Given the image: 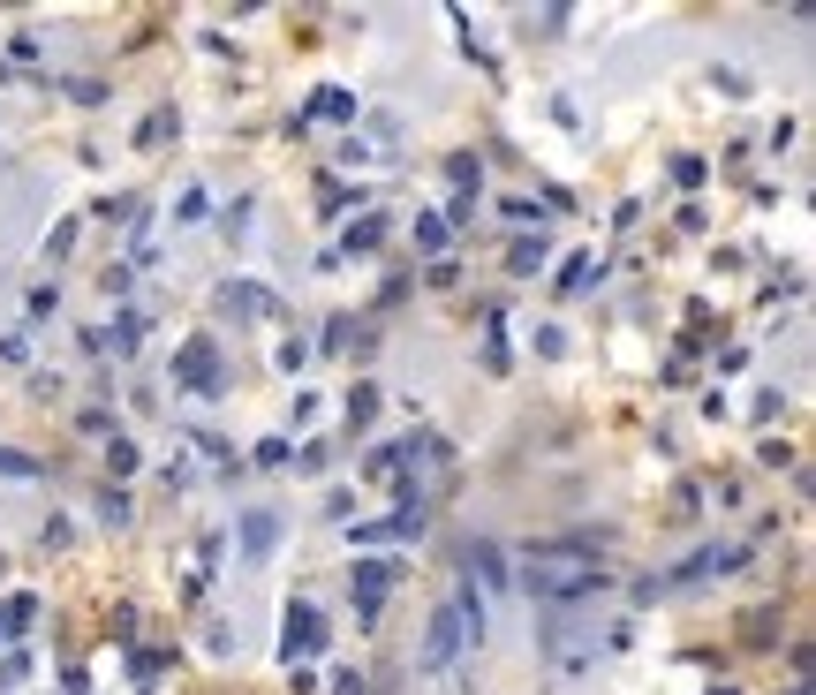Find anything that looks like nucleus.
Returning a JSON list of instances; mask_svg holds the SVG:
<instances>
[{
    "instance_id": "nucleus-1",
    "label": "nucleus",
    "mask_w": 816,
    "mask_h": 695,
    "mask_svg": "<svg viewBox=\"0 0 816 695\" xmlns=\"http://www.w3.org/2000/svg\"><path fill=\"white\" fill-rule=\"evenodd\" d=\"M522 582L537 605H582V597L605 582V560H597L590 537H567V544H529L522 560Z\"/></svg>"
},
{
    "instance_id": "nucleus-2",
    "label": "nucleus",
    "mask_w": 816,
    "mask_h": 695,
    "mask_svg": "<svg viewBox=\"0 0 816 695\" xmlns=\"http://www.w3.org/2000/svg\"><path fill=\"white\" fill-rule=\"evenodd\" d=\"M461 650H469V628H461V605L446 597V605L431 612V628H424V665H431V673H454Z\"/></svg>"
},
{
    "instance_id": "nucleus-3",
    "label": "nucleus",
    "mask_w": 816,
    "mask_h": 695,
    "mask_svg": "<svg viewBox=\"0 0 816 695\" xmlns=\"http://www.w3.org/2000/svg\"><path fill=\"white\" fill-rule=\"evenodd\" d=\"M748 560V544H703V552H688V560L665 575V590H680V582H703V575H726V567Z\"/></svg>"
},
{
    "instance_id": "nucleus-4",
    "label": "nucleus",
    "mask_w": 816,
    "mask_h": 695,
    "mask_svg": "<svg viewBox=\"0 0 816 695\" xmlns=\"http://www.w3.org/2000/svg\"><path fill=\"white\" fill-rule=\"evenodd\" d=\"M401 537H424V514H416V507L386 514V522H363V529H348V544H356V552H378V544H401Z\"/></svg>"
},
{
    "instance_id": "nucleus-5",
    "label": "nucleus",
    "mask_w": 816,
    "mask_h": 695,
    "mask_svg": "<svg viewBox=\"0 0 816 695\" xmlns=\"http://www.w3.org/2000/svg\"><path fill=\"white\" fill-rule=\"evenodd\" d=\"M174 378L197 393H220V363H212V340H189L182 356H174Z\"/></svg>"
},
{
    "instance_id": "nucleus-6",
    "label": "nucleus",
    "mask_w": 816,
    "mask_h": 695,
    "mask_svg": "<svg viewBox=\"0 0 816 695\" xmlns=\"http://www.w3.org/2000/svg\"><path fill=\"white\" fill-rule=\"evenodd\" d=\"M393 582H401V567H393V560H356V612H378Z\"/></svg>"
},
{
    "instance_id": "nucleus-7",
    "label": "nucleus",
    "mask_w": 816,
    "mask_h": 695,
    "mask_svg": "<svg viewBox=\"0 0 816 695\" xmlns=\"http://www.w3.org/2000/svg\"><path fill=\"white\" fill-rule=\"evenodd\" d=\"M318 650H325L318 605H295V612H288V658H318Z\"/></svg>"
},
{
    "instance_id": "nucleus-8",
    "label": "nucleus",
    "mask_w": 816,
    "mask_h": 695,
    "mask_svg": "<svg viewBox=\"0 0 816 695\" xmlns=\"http://www.w3.org/2000/svg\"><path fill=\"white\" fill-rule=\"evenodd\" d=\"M220 310H227V318H265L272 295L257 288V280H227V288H220Z\"/></svg>"
},
{
    "instance_id": "nucleus-9",
    "label": "nucleus",
    "mask_w": 816,
    "mask_h": 695,
    "mask_svg": "<svg viewBox=\"0 0 816 695\" xmlns=\"http://www.w3.org/2000/svg\"><path fill=\"white\" fill-rule=\"evenodd\" d=\"M272 544H280V522L272 514H242V560H272Z\"/></svg>"
},
{
    "instance_id": "nucleus-10",
    "label": "nucleus",
    "mask_w": 816,
    "mask_h": 695,
    "mask_svg": "<svg viewBox=\"0 0 816 695\" xmlns=\"http://www.w3.org/2000/svg\"><path fill=\"white\" fill-rule=\"evenodd\" d=\"M310 121H356V99H348V91H310Z\"/></svg>"
},
{
    "instance_id": "nucleus-11",
    "label": "nucleus",
    "mask_w": 816,
    "mask_h": 695,
    "mask_svg": "<svg viewBox=\"0 0 816 695\" xmlns=\"http://www.w3.org/2000/svg\"><path fill=\"white\" fill-rule=\"evenodd\" d=\"M469 582H484V590H499V582H507V567H499L492 544H476V552H469Z\"/></svg>"
},
{
    "instance_id": "nucleus-12",
    "label": "nucleus",
    "mask_w": 816,
    "mask_h": 695,
    "mask_svg": "<svg viewBox=\"0 0 816 695\" xmlns=\"http://www.w3.org/2000/svg\"><path fill=\"white\" fill-rule=\"evenodd\" d=\"M378 242H386V220L371 212V220H356L348 235H340V250H378Z\"/></svg>"
},
{
    "instance_id": "nucleus-13",
    "label": "nucleus",
    "mask_w": 816,
    "mask_h": 695,
    "mask_svg": "<svg viewBox=\"0 0 816 695\" xmlns=\"http://www.w3.org/2000/svg\"><path fill=\"white\" fill-rule=\"evenodd\" d=\"M31 620H38V605H31V597H16V605L0 612V643H8V635H23Z\"/></svg>"
},
{
    "instance_id": "nucleus-14",
    "label": "nucleus",
    "mask_w": 816,
    "mask_h": 695,
    "mask_svg": "<svg viewBox=\"0 0 816 695\" xmlns=\"http://www.w3.org/2000/svg\"><path fill=\"white\" fill-rule=\"evenodd\" d=\"M371 416H378V386H356V393H348V424H371Z\"/></svg>"
},
{
    "instance_id": "nucleus-15",
    "label": "nucleus",
    "mask_w": 816,
    "mask_h": 695,
    "mask_svg": "<svg viewBox=\"0 0 816 695\" xmlns=\"http://www.w3.org/2000/svg\"><path fill=\"white\" fill-rule=\"evenodd\" d=\"M544 250H552L544 235H537V242H514V257H507V265H514V272H537V265H544Z\"/></svg>"
},
{
    "instance_id": "nucleus-16",
    "label": "nucleus",
    "mask_w": 816,
    "mask_h": 695,
    "mask_svg": "<svg viewBox=\"0 0 816 695\" xmlns=\"http://www.w3.org/2000/svg\"><path fill=\"white\" fill-rule=\"evenodd\" d=\"M0 476H16V484H23V476H38V461L16 454V446H0Z\"/></svg>"
},
{
    "instance_id": "nucleus-17",
    "label": "nucleus",
    "mask_w": 816,
    "mask_h": 695,
    "mask_svg": "<svg viewBox=\"0 0 816 695\" xmlns=\"http://www.w3.org/2000/svg\"><path fill=\"white\" fill-rule=\"evenodd\" d=\"M416 250H446V220H431V212H424V220H416Z\"/></svg>"
},
{
    "instance_id": "nucleus-18",
    "label": "nucleus",
    "mask_w": 816,
    "mask_h": 695,
    "mask_svg": "<svg viewBox=\"0 0 816 695\" xmlns=\"http://www.w3.org/2000/svg\"><path fill=\"white\" fill-rule=\"evenodd\" d=\"M136 340H144V318H136V310H129V318H121V325H114V348H121V356H129V348H136Z\"/></svg>"
},
{
    "instance_id": "nucleus-19",
    "label": "nucleus",
    "mask_w": 816,
    "mask_h": 695,
    "mask_svg": "<svg viewBox=\"0 0 816 695\" xmlns=\"http://www.w3.org/2000/svg\"><path fill=\"white\" fill-rule=\"evenodd\" d=\"M0 363H31V356H23V340H16V333H0Z\"/></svg>"
}]
</instances>
